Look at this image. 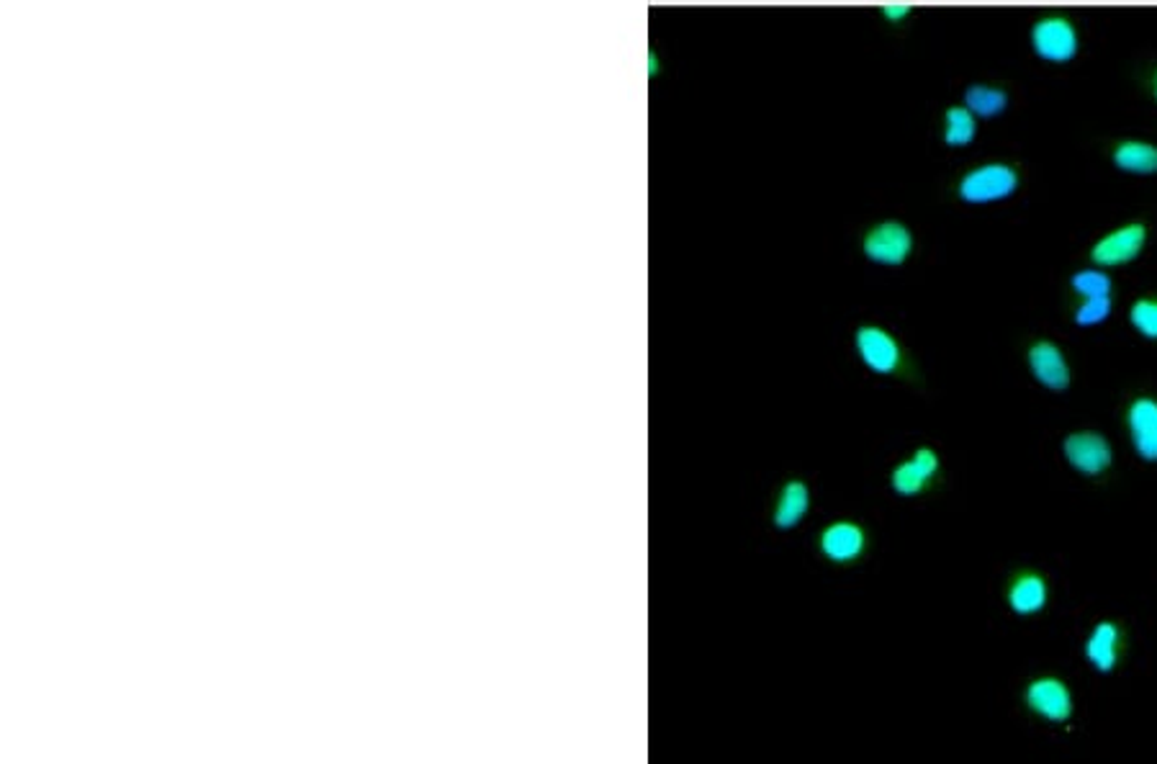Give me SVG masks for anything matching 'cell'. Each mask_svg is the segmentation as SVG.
I'll list each match as a JSON object with an SVG mask.
<instances>
[{
  "mask_svg": "<svg viewBox=\"0 0 1157 764\" xmlns=\"http://www.w3.org/2000/svg\"><path fill=\"white\" fill-rule=\"evenodd\" d=\"M1114 165L1131 176H1153L1157 173V147L1143 139H1124L1114 149Z\"/></svg>",
  "mask_w": 1157,
  "mask_h": 764,
  "instance_id": "cell-15",
  "label": "cell"
},
{
  "mask_svg": "<svg viewBox=\"0 0 1157 764\" xmlns=\"http://www.w3.org/2000/svg\"><path fill=\"white\" fill-rule=\"evenodd\" d=\"M1019 170L1009 163H982L962 173L957 180V198L968 206H988L1011 198L1019 190Z\"/></svg>",
  "mask_w": 1157,
  "mask_h": 764,
  "instance_id": "cell-6",
  "label": "cell"
},
{
  "mask_svg": "<svg viewBox=\"0 0 1157 764\" xmlns=\"http://www.w3.org/2000/svg\"><path fill=\"white\" fill-rule=\"evenodd\" d=\"M1145 243H1147V229L1145 224H1124V227L1109 232V235H1104L1098 243L1094 245V251H1090V261H1094L1098 268H1119V265H1127L1131 261H1137L1139 253L1145 251Z\"/></svg>",
  "mask_w": 1157,
  "mask_h": 764,
  "instance_id": "cell-8",
  "label": "cell"
},
{
  "mask_svg": "<svg viewBox=\"0 0 1157 764\" xmlns=\"http://www.w3.org/2000/svg\"><path fill=\"white\" fill-rule=\"evenodd\" d=\"M1119 641H1121V634L1114 623H1109V620L1098 623V626L1090 630V636L1086 641L1088 662L1094 664L1098 672H1104V675L1106 672H1111L1119 664Z\"/></svg>",
  "mask_w": 1157,
  "mask_h": 764,
  "instance_id": "cell-14",
  "label": "cell"
},
{
  "mask_svg": "<svg viewBox=\"0 0 1157 764\" xmlns=\"http://www.w3.org/2000/svg\"><path fill=\"white\" fill-rule=\"evenodd\" d=\"M1129 322L1139 335L1157 340V298H1137L1129 310Z\"/></svg>",
  "mask_w": 1157,
  "mask_h": 764,
  "instance_id": "cell-19",
  "label": "cell"
},
{
  "mask_svg": "<svg viewBox=\"0 0 1157 764\" xmlns=\"http://www.w3.org/2000/svg\"><path fill=\"white\" fill-rule=\"evenodd\" d=\"M1027 363L1031 376L1050 392H1065L1070 386V365L1065 361L1060 347L1050 340H1037L1029 345L1027 351Z\"/></svg>",
  "mask_w": 1157,
  "mask_h": 764,
  "instance_id": "cell-11",
  "label": "cell"
},
{
  "mask_svg": "<svg viewBox=\"0 0 1157 764\" xmlns=\"http://www.w3.org/2000/svg\"><path fill=\"white\" fill-rule=\"evenodd\" d=\"M1023 703H1027V708L1035 713V716L1052 721V724L1070 721L1072 708H1076V705H1072L1070 687L1057 677L1031 679L1027 690H1023Z\"/></svg>",
  "mask_w": 1157,
  "mask_h": 764,
  "instance_id": "cell-9",
  "label": "cell"
},
{
  "mask_svg": "<svg viewBox=\"0 0 1157 764\" xmlns=\"http://www.w3.org/2000/svg\"><path fill=\"white\" fill-rule=\"evenodd\" d=\"M880 13L888 23H903L913 13V8L909 3H890V6H882Z\"/></svg>",
  "mask_w": 1157,
  "mask_h": 764,
  "instance_id": "cell-21",
  "label": "cell"
},
{
  "mask_svg": "<svg viewBox=\"0 0 1157 764\" xmlns=\"http://www.w3.org/2000/svg\"><path fill=\"white\" fill-rule=\"evenodd\" d=\"M852 347L864 371L880 379H898L905 384H919L921 369L913 353L893 330L877 322H860L852 332Z\"/></svg>",
  "mask_w": 1157,
  "mask_h": 764,
  "instance_id": "cell-1",
  "label": "cell"
},
{
  "mask_svg": "<svg viewBox=\"0 0 1157 764\" xmlns=\"http://www.w3.org/2000/svg\"><path fill=\"white\" fill-rule=\"evenodd\" d=\"M964 106L978 116V119H996L1006 109H1009V94L998 86H986V82H975L964 90Z\"/></svg>",
  "mask_w": 1157,
  "mask_h": 764,
  "instance_id": "cell-17",
  "label": "cell"
},
{
  "mask_svg": "<svg viewBox=\"0 0 1157 764\" xmlns=\"http://www.w3.org/2000/svg\"><path fill=\"white\" fill-rule=\"evenodd\" d=\"M1155 98H1157V72H1155Z\"/></svg>",
  "mask_w": 1157,
  "mask_h": 764,
  "instance_id": "cell-22",
  "label": "cell"
},
{
  "mask_svg": "<svg viewBox=\"0 0 1157 764\" xmlns=\"http://www.w3.org/2000/svg\"><path fill=\"white\" fill-rule=\"evenodd\" d=\"M944 463L937 448L919 445L911 456H905L890 469V489L901 500H915V497L931 494L942 487Z\"/></svg>",
  "mask_w": 1157,
  "mask_h": 764,
  "instance_id": "cell-4",
  "label": "cell"
},
{
  "mask_svg": "<svg viewBox=\"0 0 1157 764\" xmlns=\"http://www.w3.org/2000/svg\"><path fill=\"white\" fill-rule=\"evenodd\" d=\"M1031 49L1039 60L1052 62V65H1065L1076 60L1080 49V37L1076 23L1065 16H1042L1031 27Z\"/></svg>",
  "mask_w": 1157,
  "mask_h": 764,
  "instance_id": "cell-7",
  "label": "cell"
},
{
  "mask_svg": "<svg viewBox=\"0 0 1157 764\" xmlns=\"http://www.w3.org/2000/svg\"><path fill=\"white\" fill-rule=\"evenodd\" d=\"M1006 605L1021 618L1037 616L1047 605V582L1037 571H1017L1006 585Z\"/></svg>",
  "mask_w": 1157,
  "mask_h": 764,
  "instance_id": "cell-13",
  "label": "cell"
},
{
  "mask_svg": "<svg viewBox=\"0 0 1157 764\" xmlns=\"http://www.w3.org/2000/svg\"><path fill=\"white\" fill-rule=\"evenodd\" d=\"M1070 286L1076 288L1080 296H1086V298H1090V296H1111V288H1114L1111 278L1106 276L1104 271H1098V268H1088V271L1076 273V276L1070 278Z\"/></svg>",
  "mask_w": 1157,
  "mask_h": 764,
  "instance_id": "cell-18",
  "label": "cell"
},
{
  "mask_svg": "<svg viewBox=\"0 0 1157 764\" xmlns=\"http://www.w3.org/2000/svg\"><path fill=\"white\" fill-rule=\"evenodd\" d=\"M978 137V116L968 106H949L942 119V139L947 147H968Z\"/></svg>",
  "mask_w": 1157,
  "mask_h": 764,
  "instance_id": "cell-16",
  "label": "cell"
},
{
  "mask_svg": "<svg viewBox=\"0 0 1157 764\" xmlns=\"http://www.w3.org/2000/svg\"><path fill=\"white\" fill-rule=\"evenodd\" d=\"M913 251L915 237L909 224L901 219L875 222L860 235L862 257L880 268H901L911 261Z\"/></svg>",
  "mask_w": 1157,
  "mask_h": 764,
  "instance_id": "cell-5",
  "label": "cell"
},
{
  "mask_svg": "<svg viewBox=\"0 0 1157 764\" xmlns=\"http://www.w3.org/2000/svg\"><path fill=\"white\" fill-rule=\"evenodd\" d=\"M875 536L860 518H831L821 522L811 536L815 559L831 569H856L872 554Z\"/></svg>",
  "mask_w": 1157,
  "mask_h": 764,
  "instance_id": "cell-2",
  "label": "cell"
},
{
  "mask_svg": "<svg viewBox=\"0 0 1157 764\" xmlns=\"http://www.w3.org/2000/svg\"><path fill=\"white\" fill-rule=\"evenodd\" d=\"M1111 314V296H1090L1084 304L1078 306L1076 322L1080 327L1101 325V322Z\"/></svg>",
  "mask_w": 1157,
  "mask_h": 764,
  "instance_id": "cell-20",
  "label": "cell"
},
{
  "mask_svg": "<svg viewBox=\"0 0 1157 764\" xmlns=\"http://www.w3.org/2000/svg\"><path fill=\"white\" fill-rule=\"evenodd\" d=\"M1062 448L1070 467L1078 473H1084V477H1098V473H1104L1114 461L1111 443L1101 433H1094V430L1068 435Z\"/></svg>",
  "mask_w": 1157,
  "mask_h": 764,
  "instance_id": "cell-10",
  "label": "cell"
},
{
  "mask_svg": "<svg viewBox=\"0 0 1157 764\" xmlns=\"http://www.w3.org/2000/svg\"><path fill=\"white\" fill-rule=\"evenodd\" d=\"M813 512V487L801 473H785L774 484L767 505V522L774 533H795Z\"/></svg>",
  "mask_w": 1157,
  "mask_h": 764,
  "instance_id": "cell-3",
  "label": "cell"
},
{
  "mask_svg": "<svg viewBox=\"0 0 1157 764\" xmlns=\"http://www.w3.org/2000/svg\"><path fill=\"white\" fill-rule=\"evenodd\" d=\"M1127 425L1139 459L1157 461V402L1150 396H1139L1131 402Z\"/></svg>",
  "mask_w": 1157,
  "mask_h": 764,
  "instance_id": "cell-12",
  "label": "cell"
}]
</instances>
